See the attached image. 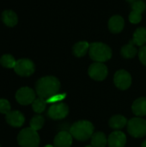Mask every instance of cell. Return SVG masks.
<instances>
[{"instance_id": "8fae6325", "label": "cell", "mask_w": 146, "mask_h": 147, "mask_svg": "<svg viewBox=\"0 0 146 147\" xmlns=\"http://www.w3.org/2000/svg\"><path fill=\"white\" fill-rule=\"evenodd\" d=\"M126 143V137L124 133L120 131L113 132L108 139L109 147H124Z\"/></svg>"}, {"instance_id": "e0dca14e", "label": "cell", "mask_w": 146, "mask_h": 147, "mask_svg": "<svg viewBox=\"0 0 146 147\" xmlns=\"http://www.w3.org/2000/svg\"><path fill=\"white\" fill-rule=\"evenodd\" d=\"M133 42L134 45H137L139 47H143L146 43V28H139L135 30L133 34Z\"/></svg>"}, {"instance_id": "7402d4cb", "label": "cell", "mask_w": 146, "mask_h": 147, "mask_svg": "<svg viewBox=\"0 0 146 147\" xmlns=\"http://www.w3.org/2000/svg\"><path fill=\"white\" fill-rule=\"evenodd\" d=\"M15 63H16V60L10 54H3L0 58V64L5 68H9V69L14 68L15 65Z\"/></svg>"}, {"instance_id": "4dcf8cb0", "label": "cell", "mask_w": 146, "mask_h": 147, "mask_svg": "<svg viewBox=\"0 0 146 147\" xmlns=\"http://www.w3.org/2000/svg\"><path fill=\"white\" fill-rule=\"evenodd\" d=\"M45 147H54V146H51V145H47V146H46Z\"/></svg>"}, {"instance_id": "7c38bea8", "label": "cell", "mask_w": 146, "mask_h": 147, "mask_svg": "<svg viewBox=\"0 0 146 147\" xmlns=\"http://www.w3.org/2000/svg\"><path fill=\"white\" fill-rule=\"evenodd\" d=\"M72 144V136L70 133L62 131L54 138V147H71Z\"/></svg>"}, {"instance_id": "4316f807", "label": "cell", "mask_w": 146, "mask_h": 147, "mask_svg": "<svg viewBox=\"0 0 146 147\" xmlns=\"http://www.w3.org/2000/svg\"><path fill=\"white\" fill-rule=\"evenodd\" d=\"M142 20V15L140 13L135 12V11H132L129 15V21L130 22L133 23V24H137L139 22H140Z\"/></svg>"}, {"instance_id": "6da1fadb", "label": "cell", "mask_w": 146, "mask_h": 147, "mask_svg": "<svg viewBox=\"0 0 146 147\" xmlns=\"http://www.w3.org/2000/svg\"><path fill=\"white\" fill-rule=\"evenodd\" d=\"M35 90L40 98L47 100L58 95L60 90V83L55 77H43L36 82Z\"/></svg>"}, {"instance_id": "5b68a950", "label": "cell", "mask_w": 146, "mask_h": 147, "mask_svg": "<svg viewBox=\"0 0 146 147\" xmlns=\"http://www.w3.org/2000/svg\"><path fill=\"white\" fill-rule=\"evenodd\" d=\"M127 131L134 138H142L146 135V121L142 118H133L127 122Z\"/></svg>"}, {"instance_id": "4fadbf2b", "label": "cell", "mask_w": 146, "mask_h": 147, "mask_svg": "<svg viewBox=\"0 0 146 147\" xmlns=\"http://www.w3.org/2000/svg\"><path fill=\"white\" fill-rule=\"evenodd\" d=\"M6 121L12 127H20L24 124V115L20 111H10L6 115Z\"/></svg>"}, {"instance_id": "ffe728a7", "label": "cell", "mask_w": 146, "mask_h": 147, "mask_svg": "<svg viewBox=\"0 0 146 147\" xmlns=\"http://www.w3.org/2000/svg\"><path fill=\"white\" fill-rule=\"evenodd\" d=\"M89 49V44L87 41H79L73 46L72 51L75 56L83 57L84 56Z\"/></svg>"}, {"instance_id": "30bf717a", "label": "cell", "mask_w": 146, "mask_h": 147, "mask_svg": "<svg viewBox=\"0 0 146 147\" xmlns=\"http://www.w3.org/2000/svg\"><path fill=\"white\" fill-rule=\"evenodd\" d=\"M15 99L22 105H28L33 103L36 99L34 91L29 87H22L19 89L15 94Z\"/></svg>"}, {"instance_id": "44dd1931", "label": "cell", "mask_w": 146, "mask_h": 147, "mask_svg": "<svg viewBox=\"0 0 146 147\" xmlns=\"http://www.w3.org/2000/svg\"><path fill=\"white\" fill-rule=\"evenodd\" d=\"M120 52H121V55L126 59L134 58L136 56V54L138 53V50L135 47L134 43L133 42L132 40H130V42L127 45H125L124 47H122Z\"/></svg>"}, {"instance_id": "83f0119b", "label": "cell", "mask_w": 146, "mask_h": 147, "mask_svg": "<svg viewBox=\"0 0 146 147\" xmlns=\"http://www.w3.org/2000/svg\"><path fill=\"white\" fill-rule=\"evenodd\" d=\"M139 57L143 65H146V46H143L139 52Z\"/></svg>"}, {"instance_id": "3957f363", "label": "cell", "mask_w": 146, "mask_h": 147, "mask_svg": "<svg viewBox=\"0 0 146 147\" xmlns=\"http://www.w3.org/2000/svg\"><path fill=\"white\" fill-rule=\"evenodd\" d=\"M89 53L91 59L100 63L108 61L112 57L111 48L102 42H94L89 44Z\"/></svg>"}, {"instance_id": "9a60e30c", "label": "cell", "mask_w": 146, "mask_h": 147, "mask_svg": "<svg viewBox=\"0 0 146 147\" xmlns=\"http://www.w3.org/2000/svg\"><path fill=\"white\" fill-rule=\"evenodd\" d=\"M2 21L7 27L13 28L18 22V16L15 11L6 9L2 13Z\"/></svg>"}, {"instance_id": "9c48e42d", "label": "cell", "mask_w": 146, "mask_h": 147, "mask_svg": "<svg viewBox=\"0 0 146 147\" xmlns=\"http://www.w3.org/2000/svg\"><path fill=\"white\" fill-rule=\"evenodd\" d=\"M114 82L115 86L122 90H127L132 84V77L130 73L125 70H120L116 71L114 77Z\"/></svg>"}, {"instance_id": "f546056e", "label": "cell", "mask_w": 146, "mask_h": 147, "mask_svg": "<svg viewBox=\"0 0 146 147\" xmlns=\"http://www.w3.org/2000/svg\"><path fill=\"white\" fill-rule=\"evenodd\" d=\"M126 1H127V2H129V3H133L135 2L136 0H126Z\"/></svg>"}, {"instance_id": "ac0fdd59", "label": "cell", "mask_w": 146, "mask_h": 147, "mask_svg": "<svg viewBox=\"0 0 146 147\" xmlns=\"http://www.w3.org/2000/svg\"><path fill=\"white\" fill-rule=\"evenodd\" d=\"M126 125H127V120L123 115H114L109 120L110 127L115 130L122 129Z\"/></svg>"}, {"instance_id": "cb8c5ba5", "label": "cell", "mask_w": 146, "mask_h": 147, "mask_svg": "<svg viewBox=\"0 0 146 147\" xmlns=\"http://www.w3.org/2000/svg\"><path fill=\"white\" fill-rule=\"evenodd\" d=\"M44 121H45V120H44L43 116H41L40 115H34L30 121V127L35 131H38L42 128V127L44 125Z\"/></svg>"}, {"instance_id": "8992f818", "label": "cell", "mask_w": 146, "mask_h": 147, "mask_svg": "<svg viewBox=\"0 0 146 147\" xmlns=\"http://www.w3.org/2000/svg\"><path fill=\"white\" fill-rule=\"evenodd\" d=\"M14 70L16 74L21 77H29L35 71L34 62L28 59H20L16 60Z\"/></svg>"}, {"instance_id": "d6986e66", "label": "cell", "mask_w": 146, "mask_h": 147, "mask_svg": "<svg viewBox=\"0 0 146 147\" xmlns=\"http://www.w3.org/2000/svg\"><path fill=\"white\" fill-rule=\"evenodd\" d=\"M108 144L106 135L102 132L93 134L91 137V146L93 147H105Z\"/></svg>"}, {"instance_id": "d4e9b609", "label": "cell", "mask_w": 146, "mask_h": 147, "mask_svg": "<svg viewBox=\"0 0 146 147\" xmlns=\"http://www.w3.org/2000/svg\"><path fill=\"white\" fill-rule=\"evenodd\" d=\"M132 8H133V11L142 14L145 10L146 5L142 0H136L132 3Z\"/></svg>"}, {"instance_id": "603a6c76", "label": "cell", "mask_w": 146, "mask_h": 147, "mask_svg": "<svg viewBox=\"0 0 146 147\" xmlns=\"http://www.w3.org/2000/svg\"><path fill=\"white\" fill-rule=\"evenodd\" d=\"M46 100H44L42 98H36L33 103H32V108H33V110L35 112V113H38V114H40L42 113L45 109H46Z\"/></svg>"}, {"instance_id": "1f68e13d", "label": "cell", "mask_w": 146, "mask_h": 147, "mask_svg": "<svg viewBox=\"0 0 146 147\" xmlns=\"http://www.w3.org/2000/svg\"><path fill=\"white\" fill-rule=\"evenodd\" d=\"M86 147H93L92 146H86Z\"/></svg>"}, {"instance_id": "f1b7e54d", "label": "cell", "mask_w": 146, "mask_h": 147, "mask_svg": "<svg viewBox=\"0 0 146 147\" xmlns=\"http://www.w3.org/2000/svg\"><path fill=\"white\" fill-rule=\"evenodd\" d=\"M141 147H146V140H145L143 143H142V145H141Z\"/></svg>"}, {"instance_id": "484cf974", "label": "cell", "mask_w": 146, "mask_h": 147, "mask_svg": "<svg viewBox=\"0 0 146 147\" xmlns=\"http://www.w3.org/2000/svg\"><path fill=\"white\" fill-rule=\"evenodd\" d=\"M10 112V104L6 99H0V113L7 115Z\"/></svg>"}, {"instance_id": "d6a6232c", "label": "cell", "mask_w": 146, "mask_h": 147, "mask_svg": "<svg viewBox=\"0 0 146 147\" xmlns=\"http://www.w3.org/2000/svg\"><path fill=\"white\" fill-rule=\"evenodd\" d=\"M0 147H1V146H0Z\"/></svg>"}, {"instance_id": "7a4b0ae2", "label": "cell", "mask_w": 146, "mask_h": 147, "mask_svg": "<svg viewBox=\"0 0 146 147\" xmlns=\"http://www.w3.org/2000/svg\"><path fill=\"white\" fill-rule=\"evenodd\" d=\"M94 126L89 121H78L70 128V134L73 138L79 141H84L92 137L94 134Z\"/></svg>"}, {"instance_id": "2e32d148", "label": "cell", "mask_w": 146, "mask_h": 147, "mask_svg": "<svg viewBox=\"0 0 146 147\" xmlns=\"http://www.w3.org/2000/svg\"><path fill=\"white\" fill-rule=\"evenodd\" d=\"M133 112L137 116L146 115V97H139L136 99L132 106Z\"/></svg>"}, {"instance_id": "ba28073f", "label": "cell", "mask_w": 146, "mask_h": 147, "mask_svg": "<svg viewBox=\"0 0 146 147\" xmlns=\"http://www.w3.org/2000/svg\"><path fill=\"white\" fill-rule=\"evenodd\" d=\"M69 114V107L64 102H58L52 105L48 111L47 115L52 120H61L65 118Z\"/></svg>"}, {"instance_id": "52a82bcc", "label": "cell", "mask_w": 146, "mask_h": 147, "mask_svg": "<svg viewBox=\"0 0 146 147\" xmlns=\"http://www.w3.org/2000/svg\"><path fill=\"white\" fill-rule=\"evenodd\" d=\"M89 76L96 81H102L108 76V68L103 63L96 62L89 65L88 70Z\"/></svg>"}, {"instance_id": "277c9868", "label": "cell", "mask_w": 146, "mask_h": 147, "mask_svg": "<svg viewBox=\"0 0 146 147\" xmlns=\"http://www.w3.org/2000/svg\"><path fill=\"white\" fill-rule=\"evenodd\" d=\"M17 141L21 147H38L40 145V136L37 131L31 127H27L19 133Z\"/></svg>"}, {"instance_id": "5bb4252c", "label": "cell", "mask_w": 146, "mask_h": 147, "mask_svg": "<svg viewBox=\"0 0 146 147\" xmlns=\"http://www.w3.org/2000/svg\"><path fill=\"white\" fill-rule=\"evenodd\" d=\"M125 26V21L120 16H114L108 21V28L114 34L121 32Z\"/></svg>"}]
</instances>
